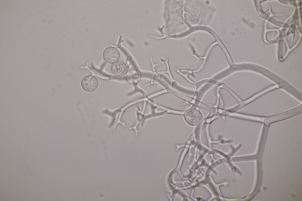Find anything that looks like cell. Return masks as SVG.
I'll return each instance as SVG.
<instances>
[{
    "instance_id": "cell-1",
    "label": "cell",
    "mask_w": 302,
    "mask_h": 201,
    "mask_svg": "<svg viewBox=\"0 0 302 201\" xmlns=\"http://www.w3.org/2000/svg\"><path fill=\"white\" fill-rule=\"evenodd\" d=\"M81 85L82 88L88 92L94 91L97 88L98 82L95 76L88 75L84 76L82 79Z\"/></svg>"
},
{
    "instance_id": "cell-2",
    "label": "cell",
    "mask_w": 302,
    "mask_h": 201,
    "mask_svg": "<svg viewBox=\"0 0 302 201\" xmlns=\"http://www.w3.org/2000/svg\"><path fill=\"white\" fill-rule=\"evenodd\" d=\"M103 57L104 60L109 64H114L117 62L120 57V53L116 48L110 47L106 48L103 53Z\"/></svg>"
},
{
    "instance_id": "cell-3",
    "label": "cell",
    "mask_w": 302,
    "mask_h": 201,
    "mask_svg": "<svg viewBox=\"0 0 302 201\" xmlns=\"http://www.w3.org/2000/svg\"><path fill=\"white\" fill-rule=\"evenodd\" d=\"M111 70L115 75L121 77L124 76L127 74L128 70L127 66L124 62L118 61L112 65Z\"/></svg>"
},
{
    "instance_id": "cell-4",
    "label": "cell",
    "mask_w": 302,
    "mask_h": 201,
    "mask_svg": "<svg viewBox=\"0 0 302 201\" xmlns=\"http://www.w3.org/2000/svg\"><path fill=\"white\" fill-rule=\"evenodd\" d=\"M184 117L187 123L189 125L194 126L197 124L202 119V116L197 111H190L186 113Z\"/></svg>"
},
{
    "instance_id": "cell-5",
    "label": "cell",
    "mask_w": 302,
    "mask_h": 201,
    "mask_svg": "<svg viewBox=\"0 0 302 201\" xmlns=\"http://www.w3.org/2000/svg\"><path fill=\"white\" fill-rule=\"evenodd\" d=\"M141 78V73L136 69L130 70L126 75V79L127 81L132 84H135L138 83Z\"/></svg>"
}]
</instances>
